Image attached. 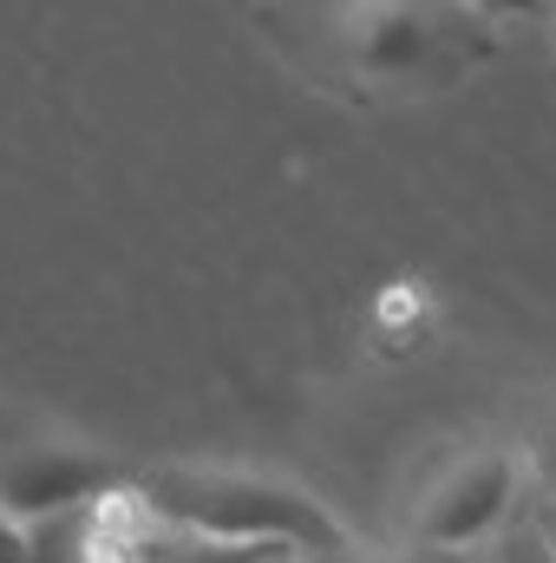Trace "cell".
<instances>
[{"label":"cell","instance_id":"8992f818","mask_svg":"<svg viewBox=\"0 0 556 563\" xmlns=\"http://www.w3.org/2000/svg\"><path fill=\"white\" fill-rule=\"evenodd\" d=\"M485 563H556V551L531 531V525H524V518H518V525H504V531H498V544H491V558H485Z\"/></svg>","mask_w":556,"mask_h":563},{"label":"cell","instance_id":"3957f363","mask_svg":"<svg viewBox=\"0 0 556 563\" xmlns=\"http://www.w3.org/2000/svg\"><path fill=\"white\" fill-rule=\"evenodd\" d=\"M518 485H524V465L511 452H478L465 459L419 511V538L432 551H465L491 531H504L511 505H518Z\"/></svg>","mask_w":556,"mask_h":563},{"label":"cell","instance_id":"ba28073f","mask_svg":"<svg viewBox=\"0 0 556 563\" xmlns=\"http://www.w3.org/2000/svg\"><path fill=\"white\" fill-rule=\"evenodd\" d=\"M524 525H531V531H537V538H544V544L556 551V498H531V511H524Z\"/></svg>","mask_w":556,"mask_h":563},{"label":"cell","instance_id":"7a4b0ae2","mask_svg":"<svg viewBox=\"0 0 556 563\" xmlns=\"http://www.w3.org/2000/svg\"><path fill=\"white\" fill-rule=\"evenodd\" d=\"M125 478L86 452V445H66V439H46V432H13L0 426V518L33 531V525H53V518H73V511H92L105 498H119Z\"/></svg>","mask_w":556,"mask_h":563},{"label":"cell","instance_id":"5b68a950","mask_svg":"<svg viewBox=\"0 0 556 563\" xmlns=\"http://www.w3.org/2000/svg\"><path fill=\"white\" fill-rule=\"evenodd\" d=\"M86 551H92V511H73V518L33 525L20 563H86Z\"/></svg>","mask_w":556,"mask_h":563},{"label":"cell","instance_id":"52a82bcc","mask_svg":"<svg viewBox=\"0 0 556 563\" xmlns=\"http://www.w3.org/2000/svg\"><path fill=\"white\" fill-rule=\"evenodd\" d=\"M524 478H531L537 498H556V420L531 439V465H524Z\"/></svg>","mask_w":556,"mask_h":563},{"label":"cell","instance_id":"9c48e42d","mask_svg":"<svg viewBox=\"0 0 556 563\" xmlns=\"http://www.w3.org/2000/svg\"><path fill=\"white\" fill-rule=\"evenodd\" d=\"M413 53H419V33L407 26V20H393V40L374 46V59H413Z\"/></svg>","mask_w":556,"mask_h":563},{"label":"cell","instance_id":"8fae6325","mask_svg":"<svg viewBox=\"0 0 556 563\" xmlns=\"http://www.w3.org/2000/svg\"><path fill=\"white\" fill-rule=\"evenodd\" d=\"M281 563H294V558H281Z\"/></svg>","mask_w":556,"mask_h":563},{"label":"cell","instance_id":"30bf717a","mask_svg":"<svg viewBox=\"0 0 556 563\" xmlns=\"http://www.w3.org/2000/svg\"><path fill=\"white\" fill-rule=\"evenodd\" d=\"M20 558H26V531L0 518V563H20Z\"/></svg>","mask_w":556,"mask_h":563},{"label":"cell","instance_id":"6da1fadb","mask_svg":"<svg viewBox=\"0 0 556 563\" xmlns=\"http://www.w3.org/2000/svg\"><path fill=\"white\" fill-rule=\"evenodd\" d=\"M132 498L151 525L216 538V544H281L294 558L347 551V531L308 492L256 472H144Z\"/></svg>","mask_w":556,"mask_h":563},{"label":"cell","instance_id":"277c9868","mask_svg":"<svg viewBox=\"0 0 556 563\" xmlns=\"http://www.w3.org/2000/svg\"><path fill=\"white\" fill-rule=\"evenodd\" d=\"M132 563H281L294 551L281 544H216V538H190V531H170V525H151L144 518L138 538L125 544Z\"/></svg>","mask_w":556,"mask_h":563}]
</instances>
